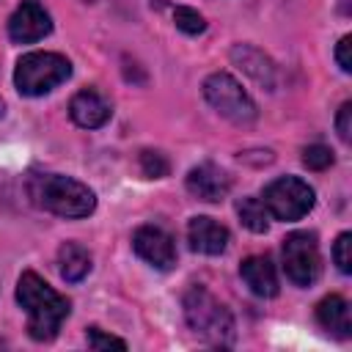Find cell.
Returning <instances> with one entry per match:
<instances>
[{
	"mask_svg": "<svg viewBox=\"0 0 352 352\" xmlns=\"http://www.w3.org/2000/svg\"><path fill=\"white\" fill-rule=\"evenodd\" d=\"M140 170H143V176H148V179H162V176H168L170 165H168V160H165L162 151L146 148V151H140Z\"/></svg>",
	"mask_w": 352,
	"mask_h": 352,
	"instance_id": "cell-19",
	"label": "cell"
},
{
	"mask_svg": "<svg viewBox=\"0 0 352 352\" xmlns=\"http://www.w3.org/2000/svg\"><path fill=\"white\" fill-rule=\"evenodd\" d=\"M58 270L63 280L77 283L91 272V253L77 242H63L58 250Z\"/></svg>",
	"mask_w": 352,
	"mask_h": 352,
	"instance_id": "cell-16",
	"label": "cell"
},
{
	"mask_svg": "<svg viewBox=\"0 0 352 352\" xmlns=\"http://www.w3.org/2000/svg\"><path fill=\"white\" fill-rule=\"evenodd\" d=\"M30 198L36 206L66 217V220H80L88 217L96 209V195L88 184L60 176V173H38L30 179Z\"/></svg>",
	"mask_w": 352,
	"mask_h": 352,
	"instance_id": "cell-2",
	"label": "cell"
},
{
	"mask_svg": "<svg viewBox=\"0 0 352 352\" xmlns=\"http://www.w3.org/2000/svg\"><path fill=\"white\" fill-rule=\"evenodd\" d=\"M302 165L308 170H324L333 165V151L324 146V143H314V146H305L302 148Z\"/></svg>",
	"mask_w": 352,
	"mask_h": 352,
	"instance_id": "cell-20",
	"label": "cell"
},
{
	"mask_svg": "<svg viewBox=\"0 0 352 352\" xmlns=\"http://www.w3.org/2000/svg\"><path fill=\"white\" fill-rule=\"evenodd\" d=\"M283 272L294 286H311L322 275V256L316 236L308 231H294L283 239Z\"/></svg>",
	"mask_w": 352,
	"mask_h": 352,
	"instance_id": "cell-7",
	"label": "cell"
},
{
	"mask_svg": "<svg viewBox=\"0 0 352 352\" xmlns=\"http://www.w3.org/2000/svg\"><path fill=\"white\" fill-rule=\"evenodd\" d=\"M204 99L212 104V110L236 126H250L258 116L250 94L226 72H214L204 80Z\"/></svg>",
	"mask_w": 352,
	"mask_h": 352,
	"instance_id": "cell-5",
	"label": "cell"
},
{
	"mask_svg": "<svg viewBox=\"0 0 352 352\" xmlns=\"http://www.w3.org/2000/svg\"><path fill=\"white\" fill-rule=\"evenodd\" d=\"M231 60H234L253 82H258L261 88H267V91L275 88V82H278L275 63H272L258 47H253V44H234V47H231Z\"/></svg>",
	"mask_w": 352,
	"mask_h": 352,
	"instance_id": "cell-13",
	"label": "cell"
},
{
	"mask_svg": "<svg viewBox=\"0 0 352 352\" xmlns=\"http://www.w3.org/2000/svg\"><path fill=\"white\" fill-rule=\"evenodd\" d=\"M239 275L256 297H275L280 289L278 272H275V264L270 261V256H248L239 267Z\"/></svg>",
	"mask_w": 352,
	"mask_h": 352,
	"instance_id": "cell-14",
	"label": "cell"
},
{
	"mask_svg": "<svg viewBox=\"0 0 352 352\" xmlns=\"http://www.w3.org/2000/svg\"><path fill=\"white\" fill-rule=\"evenodd\" d=\"M52 30V19L38 0H22L8 19V36L16 44H33Z\"/></svg>",
	"mask_w": 352,
	"mask_h": 352,
	"instance_id": "cell-9",
	"label": "cell"
},
{
	"mask_svg": "<svg viewBox=\"0 0 352 352\" xmlns=\"http://www.w3.org/2000/svg\"><path fill=\"white\" fill-rule=\"evenodd\" d=\"M132 248L146 264H151L157 270H170L176 264L173 236L160 226H140L132 234Z\"/></svg>",
	"mask_w": 352,
	"mask_h": 352,
	"instance_id": "cell-8",
	"label": "cell"
},
{
	"mask_svg": "<svg viewBox=\"0 0 352 352\" xmlns=\"http://www.w3.org/2000/svg\"><path fill=\"white\" fill-rule=\"evenodd\" d=\"M261 204L275 220L294 223L314 209V187L297 176H280L264 187Z\"/></svg>",
	"mask_w": 352,
	"mask_h": 352,
	"instance_id": "cell-6",
	"label": "cell"
},
{
	"mask_svg": "<svg viewBox=\"0 0 352 352\" xmlns=\"http://www.w3.org/2000/svg\"><path fill=\"white\" fill-rule=\"evenodd\" d=\"M110 113H113L110 110V102L99 91H94V88H85V91L74 94L72 102H69V116L82 129H99V126H104L110 121Z\"/></svg>",
	"mask_w": 352,
	"mask_h": 352,
	"instance_id": "cell-11",
	"label": "cell"
},
{
	"mask_svg": "<svg viewBox=\"0 0 352 352\" xmlns=\"http://www.w3.org/2000/svg\"><path fill=\"white\" fill-rule=\"evenodd\" d=\"M349 47H352V36H341V41L336 44V60H338V69H341V72H352Z\"/></svg>",
	"mask_w": 352,
	"mask_h": 352,
	"instance_id": "cell-24",
	"label": "cell"
},
{
	"mask_svg": "<svg viewBox=\"0 0 352 352\" xmlns=\"http://www.w3.org/2000/svg\"><path fill=\"white\" fill-rule=\"evenodd\" d=\"M333 261H336V267H338L344 275L352 272V234H349V231L338 234V239H336V245H333Z\"/></svg>",
	"mask_w": 352,
	"mask_h": 352,
	"instance_id": "cell-21",
	"label": "cell"
},
{
	"mask_svg": "<svg viewBox=\"0 0 352 352\" xmlns=\"http://www.w3.org/2000/svg\"><path fill=\"white\" fill-rule=\"evenodd\" d=\"M88 346H91V349H110V346L126 349V341H121V338H116V336H107V333H102L99 327H88Z\"/></svg>",
	"mask_w": 352,
	"mask_h": 352,
	"instance_id": "cell-22",
	"label": "cell"
},
{
	"mask_svg": "<svg viewBox=\"0 0 352 352\" xmlns=\"http://www.w3.org/2000/svg\"><path fill=\"white\" fill-rule=\"evenodd\" d=\"M236 214H239V223H242L248 231H253V234H264V231H267L270 214H267L261 198H242V201L236 204Z\"/></svg>",
	"mask_w": 352,
	"mask_h": 352,
	"instance_id": "cell-17",
	"label": "cell"
},
{
	"mask_svg": "<svg viewBox=\"0 0 352 352\" xmlns=\"http://www.w3.org/2000/svg\"><path fill=\"white\" fill-rule=\"evenodd\" d=\"M336 132L344 143H349L352 138V102H344L338 107V116H336Z\"/></svg>",
	"mask_w": 352,
	"mask_h": 352,
	"instance_id": "cell-23",
	"label": "cell"
},
{
	"mask_svg": "<svg viewBox=\"0 0 352 352\" xmlns=\"http://www.w3.org/2000/svg\"><path fill=\"white\" fill-rule=\"evenodd\" d=\"M182 308L190 330L198 338H204L212 346L234 344V316L206 286H190L184 292Z\"/></svg>",
	"mask_w": 352,
	"mask_h": 352,
	"instance_id": "cell-3",
	"label": "cell"
},
{
	"mask_svg": "<svg viewBox=\"0 0 352 352\" xmlns=\"http://www.w3.org/2000/svg\"><path fill=\"white\" fill-rule=\"evenodd\" d=\"M228 228L223 223H217L214 217H192L187 226V242L195 253L204 256H220L228 248Z\"/></svg>",
	"mask_w": 352,
	"mask_h": 352,
	"instance_id": "cell-12",
	"label": "cell"
},
{
	"mask_svg": "<svg viewBox=\"0 0 352 352\" xmlns=\"http://www.w3.org/2000/svg\"><path fill=\"white\" fill-rule=\"evenodd\" d=\"M82 3H94V0H82Z\"/></svg>",
	"mask_w": 352,
	"mask_h": 352,
	"instance_id": "cell-25",
	"label": "cell"
},
{
	"mask_svg": "<svg viewBox=\"0 0 352 352\" xmlns=\"http://www.w3.org/2000/svg\"><path fill=\"white\" fill-rule=\"evenodd\" d=\"M72 77V63L58 52H28L14 69V85L25 96H44Z\"/></svg>",
	"mask_w": 352,
	"mask_h": 352,
	"instance_id": "cell-4",
	"label": "cell"
},
{
	"mask_svg": "<svg viewBox=\"0 0 352 352\" xmlns=\"http://www.w3.org/2000/svg\"><path fill=\"white\" fill-rule=\"evenodd\" d=\"M173 22H176V28H179L182 33H187V36H198V33L206 30V19H204L195 8H190V6H176V8H173Z\"/></svg>",
	"mask_w": 352,
	"mask_h": 352,
	"instance_id": "cell-18",
	"label": "cell"
},
{
	"mask_svg": "<svg viewBox=\"0 0 352 352\" xmlns=\"http://www.w3.org/2000/svg\"><path fill=\"white\" fill-rule=\"evenodd\" d=\"M187 192L204 204H220L231 192V176L214 165V162H201L187 173Z\"/></svg>",
	"mask_w": 352,
	"mask_h": 352,
	"instance_id": "cell-10",
	"label": "cell"
},
{
	"mask_svg": "<svg viewBox=\"0 0 352 352\" xmlns=\"http://www.w3.org/2000/svg\"><path fill=\"white\" fill-rule=\"evenodd\" d=\"M16 302L28 314V336L33 341H52L69 316V300L30 270L16 280Z\"/></svg>",
	"mask_w": 352,
	"mask_h": 352,
	"instance_id": "cell-1",
	"label": "cell"
},
{
	"mask_svg": "<svg viewBox=\"0 0 352 352\" xmlns=\"http://www.w3.org/2000/svg\"><path fill=\"white\" fill-rule=\"evenodd\" d=\"M316 322L338 336V338H349L352 336V314H349V302L341 294H327L319 305H316Z\"/></svg>",
	"mask_w": 352,
	"mask_h": 352,
	"instance_id": "cell-15",
	"label": "cell"
}]
</instances>
